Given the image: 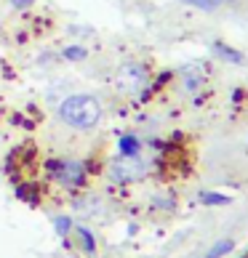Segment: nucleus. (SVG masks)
<instances>
[{
    "instance_id": "nucleus-1",
    "label": "nucleus",
    "mask_w": 248,
    "mask_h": 258,
    "mask_svg": "<svg viewBox=\"0 0 248 258\" xmlns=\"http://www.w3.org/2000/svg\"><path fill=\"white\" fill-rule=\"evenodd\" d=\"M59 120L70 128L88 131L102 120V107L93 96H70L59 104Z\"/></svg>"
},
{
    "instance_id": "nucleus-2",
    "label": "nucleus",
    "mask_w": 248,
    "mask_h": 258,
    "mask_svg": "<svg viewBox=\"0 0 248 258\" xmlns=\"http://www.w3.org/2000/svg\"><path fill=\"white\" fill-rule=\"evenodd\" d=\"M45 176H48L51 181H56V184H62L67 189H78L85 184V168L83 162L78 160H70V157H54L45 162Z\"/></svg>"
},
{
    "instance_id": "nucleus-3",
    "label": "nucleus",
    "mask_w": 248,
    "mask_h": 258,
    "mask_svg": "<svg viewBox=\"0 0 248 258\" xmlns=\"http://www.w3.org/2000/svg\"><path fill=\"white\" fill-rule=\"evenodd\" d=\"M141 170H144V165L139 162V157L133 155V157H128V155H123L115 165H112V173H115L120 181H133L136 176H141Z\"/></svg>"
},
{
    "instance_id": "nucleus-4",
    "label": "nucleus",
    "mask_w": 248,
    "mask_h": 258,
    "mask_svg": "<svg viewBox=\"0 0 248 258\" xmlns=\"http://www.w3.org/2000/svg\"><path fill=\"white\" fill-rule=\"evenodd\" d=\"M214 51H216V56H222V59L230 61V64H240L243 61V56L237 53L235 48H230L227 43H214Z\"/></svg>"
},
{
    "instance_id": "nucleus-5",
    "label": "nucleus",
    "mask_w": 248,
    "mask_h": 258,
    "mask_svg": "<svg viewBox=\"0 0 248 258\" xmlns=\"http://www.w3.org/2000/svg\"><path fill=\"white\" fill-rule=\"evenodd\" d=\"M235 247V242L232 240H222V242H216V245H211L208 247V253L203 255V258H224L227 253H230Z\"/></svg>"
},
{
    "instance_id": "nucleus-6",
    "label": "nucleus",
    "mask_w": 248,
    "mask_h": 258,
    "mask_svg": "<svg viewBox=\"0 0 248 258\" xmlns=\"http://www.w3.org/2000/svg\"><path fill=\"white\" fill-rule=\"evenodd\" d=\"M75 234H78L80 247H83L85 253H93V250H96V242H93V234H91L85 226H78V229H75Z\"/></svg>"
},
{
    "instance_id": "nucleus-7",
    "label": "nucleus",
    "mask_w": 248,
    "mask_h": 258,
    "mask_svg": "<svg viewBox=\"0 0 248 258\" xmlns=\"http://www.w3.org/2000/svg\"><path fill=\"white\" fill-rule=\"evenodd\" d=\"M203 203L206 205H230V197H227V195H211V192H206L203 195Z\"/></svg>"
},
{
    "instance_id": "nucleus-8",
    "label": "nucleus",
    "mask_w": 248,
    "mask_h": 258,
    "mask_svg": "<svg viewBox=\"0 0 248 258\" xmlns=\"http://www.w3.org/2000/svg\"><path fill=\"white\" fill-rule=\"evenodd\" d=\"M19 197H22V200H30V203H35V200H37V189L30 186V184H22V186H19Z\"/></svg>"
},
{
    "instance_id": "nucleus-9",
    "label": "nucleus",
    "mask_w": 248,
    "mask_h": 258,
    "mask_svg": "<svg viewBox=\"0 0 248 258\" xmlns=\"http://www.w3.org/2000/svg\"><path fill=\"white\" fill-rule=\"evenodd\" d=\"M120 147H123V155L133 157V155H136V147H139V144H136V139H128V136H126V139L120 141Z\"/></svg>"
},
{
    "instance_id": "nucleus-10",
    "label": "nucleus",
    "mask_w": 248,
    "mask_h": 258,
    "mask_svg": "<svg viewBox=\"0 0 248 258\" xmlns=\"http://www.w3.org/2000/svg\"><path fill=\"white\" fill-rule=\"evenodd\" d=\"M64 56H67V59H72V61H80V59H85V51L78 48V45H72V48L64 51Z\"/></svg>"
},
{
    "instance_id": "nucleus-11",
    "label": "nucleus",
    "mask_w": 248,
    "mask_h": 258,
    "mask_svg": "<svg viewBox=\"0 0 248 258\" xmlns=\"http://www.w3.org/2000/svg\"><path fill=\"white\" fill-rule=\"evenodd\" d=\"M184 3H192L195 8H203V11H211V8L219 6L216 0H184Z\"/></svg>"
},
{
    "instance_id": "nucleus-12",
    "label": "nucleus",
    "mask_w": 248,
    "mask_h": 258,
    "mask_svg": "<svg viewBox=\"0 0 248 258\" xmlns=\"http://www.w3.org/2000/svg\"><path fill=\"white\" fill-rule=\"evenodd\" d=\"M35 3V0H11V6L14 8H19V11H24V8H30Z\"/></svg>"
},
{
    "instance_id": "nucleus-13",
    "label": "nucleus",
    "mask_w": 248,
    "mask_h": 258,
    "mask_svg": "<svg viewBox=\"0 0 248 258\" xmlns=\"http://www.w3.org/2000/svg\"><path fill=\"white\" fill-rule=\"evenodd\" d=\"M216 3H224V0H216Z\"/></svg>"
}]
</instances>
